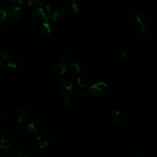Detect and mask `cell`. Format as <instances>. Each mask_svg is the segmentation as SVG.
Returning <instances> with one entry per match:
<instances>
[{
	"label": "cell",
	"mask_w": 157,
	"mask_h": 157,
	"mask_svg": "<svg viewBox=\"0 0 157 157\" xmlns=\"http://www.w3.org/2000/svg\"><path fill=\"white\" fill-rule=\"evenodd\" d=\"M106 91V84L102 82H99L93 84V88L91 91V94L95 97H99L105 94Z\"/></svg>",
	"instance_id": "obj_1"
},
{
	"label": "cell",
	"mask_w": 157,
	"mask_h": 157,
	"mask_svg": "<svg viewBox=\"0 0 157 157\" xmlns=\"http://www.w3.org/2000/svg\"><path fill=\"white\" fill-rule=\"evenodd\" d=\"M111 119L113 122L118 125H124L127 120L125 114L120 109H116L112 112Z\"/></svg>",
	"instance_id": "obj_2"
},
{
	"label": "cell",
	"mask_w": 157,
	"mask_h": 157,
	"mask_svg": "<svg viewBox=\"0 0 157 157\" xmlns=\"http://www.w3.org/2000/svg\"><path fill=\"white\" fill-rule=\"evenodd\" d=\"M31 17L33 20L37 22V23H41V22H44L45 19L46 17L45 13L44 12V10L42 8H39L34 9L31 12Z\"/></svg>",
	"instance_id": "obj_3"
},
{
	"label": "cell",
	"mask_w": 157,
	"mask_h": 157,
	"mask_svg": "<svg viewBox=\"0 0 157 157\" xmlns=\"http://www.w3.org/2000/svg\"><path fill=\"white\" fill-rule=\"evenodd\" d=\"M67 70L66 65L62 62H56L52 65L50 68V71L57 75L62 76L64 74Z\"/></svg>",
	"instance_id": "obj_4"
},
{
	"label": "cell",
	"mask_w": 157,
	"mask_h": 157,
	"mask_svg": "<svg viewBox=\"0 0 157 157\" xmlns=\"http://www.w3.org/2000/svg\"><path fill=\"white\" fill-rule=\"evenodd\" d=\"M61 91L66 95H69L73 92V85L68 81H64L62 84Z\"/></svg>",
	"instance_id": "obj_5"
},
{
	"label": "cell",
	"mask_w": 157,
	"mask_h": 157,
	"mask_svg": "<svg viewBox=\"0 0 157 157\" xmlns=\"http://www.w3.org/2000/svg\"><path fill=\"white\" fill-rule=\"evenodd\" d=\"M134 17L138 23V24L141 27L146 26V24L147 23V17L146 15H145L144 13L142 12H138L135 14Z\"/></svg>",
	"instance_id": "obj_6"
},
{
	"label": "cell",
	"mask_w": 157,
	"mask_h": 157,
	"mask_svg": "<svg viewBox=\"0 0 157 157\" xmlns=\"http://www.w3.org/2000/svg\"><path fill=\"white\" fill-rule=\"evenodd\" d=\"M11 14H12V16L14 19L16 21H20L22 19V12L21 10V8L19 6H14L12 7L11 10Z\"/></svg>",
	"instance_id": "obj_7"
},
{
	"label": "cell",
	"mask_w": 157,
	"mask_h": 157,
	"mask_svg": "<svg viewBox=\"0 0 157 157\" xmlns=\"http://www.w3.org/2000/svg\"><path fill=\"white\" fill-rule=\"evenodd\" d=\"M40 33L43 36H48L51 32V26L48 25V24L43 22L40 27L39 28Z\"/></svg>",
	"instance_id": "obj_8"
},
{
	"label": "cell",
	"mask_w": 157,
	"mask_h": 157,
	"mask_svg": "<svg viewBox=\"0 0 157 157\" xmlns=\"http://www.w3.org/2000/svg\"><path fill=\"white\" fill-rule=\"evenodd\" d=\"M11 14V11L9 9H0V23H3Z\"/></svg>",
	"instance_id": "obj_9"
},
{
	"label": "cell",
	"mask_w": 157,
	"mask_h": 157,
	"mask_svg": "<svg viewBox=\"0 0 157 157\" xmlns=\"http://www.w3.org/2000/svg\"><path fill=\"white\" fill-rule=\"evenodd\" d=\"M82 70V66L79 63H73L69 66V70L71 73L77 74L80 73Z\"/></svg>",
	"instance_id": "obj_10"
},
{
	"label": "cell",
	"mask_w": 157,
	"mask_h": 157,
	"mask_svg": "<svg viewBox=\"0 0 157 157\" xmlns=\"http://www.w3.org/2000/svg\"><path fill=\"white\" fill-rule=\"evenodd\" d=\"M77 82L79 85L83 88H85L88 86L89 81L84 76H79L77 79Z\"/></svg>",
	"instance_id": "obj_11"
},
{
	"label": "cell",
	"mask_w": 157,
	"mask_h": 157,
	"mask_svg": "<svg viewBox=\"0 0 157 157\" xmlns=\"http://www.w3.org/2000/svg\"><path fill=\"white\" fill-rule=\"evenodd\" d=\"M11 146V142L6 137H0V148H9Z\"/></svg>",
	"instance_id": "obj_12"
},
{
	"label": "cell",
	"mask_w": 157,
	"mask_h": 157,
	"mask_svg": "<svg viewBox=\"0 0 157 157\" xmlns=\"http://www.w3.org/2000/svg\"><path fill=\"white\" fill-rule=\"evenodd\" d=\"M28 131L31 134H37L39 133V128L37 125L34 123H31L29 124L27 127Z\"/></svg>",
	"instance_id": "obj_13"
},
{
	"label": "cell",
	"mask_w": 157,
	"mask_h": 157,
	"mask_svg": "<svg viewBox=\"0 0 157 157\" xmlns=\"http://www.w3.org/2000/svg\"><path fill=\"white\" fill-rule=\"evenodd\" d=\"M27 117V113L24 109H20L17 114V122L20 123L23 122Z\"/></svg>",
	"instance_id": "obj_14"
},
{
	"label": "cell",
	"mask_w": 157,
	"mask_h": 157,
	"mask_svg": "<svg viewBox=\"0 0 157 157\" xmlns=\"http://www.w3.org/2000/svg\"><path fill=\"white\" fill-rule=\"evenodd\" d=\"M37 142H38V146L41 149H44L48 145V141L42 138V137L39 136L37 137Z\"/></svg>",
	"instance_id": "obj_15"
},
{
	"label": "cell",
	"mask_w": 157,
	"mask_h": 157,
	"mask_svg": "<svg viewBox=\"0 0 157 157\" xmlns=\"http://www.w3.org/2000/svg\"><path fill=\"white\" fill-rule=\"evenodd\" d=\"M128 57V52L125 50H123L119 52L118 54V56H117V58H118L119 61L122 62V61H123L125 59H127V58Z\"/></svg>",
	"instance_id": "obj_16"
},
{
	"label": "cell",
	"mask_w": 157,
	"mask_h": 157,
	"mask_svg": "<svg viewBox=\"0 0 157 157\" xmlns=\"http://www.w3.org/2000/svg\"><path fill=\"white\" fill-rule=\"evenodd\" d=\"M64 102L66 106L71 107L74 103V99L73 96L71 95H66V96L64 99Z\"/></svg>",
	"instance_id": "obj_17"
},
{
	"label": "cell",
	"mask_w": 157,
	"mask_h": 157,
	"mask_svg": "<svg viewBox=\"0 0 157 157\" xmlns=\"http://www.w3.org/2000/svg\"><path fill=\"white\" fill-rule=\"evenodd\" d=\"M70 9L73 14H77L80 11V8L79 5L76 2H73L72 4L70 6Z\"/></svg>",
	"instance_id": "obj_18"
},
{
	"label": "cell",
	"mask_w": 157,
	"mask_h": 157,
	"mask_svg": "<svg viewBox=\"0 0 157 157\" xmlns=\"http://www.w3.org/2000/svg\"><path fill=\"white\" fill-rule=\"evenodd\" d=\"M57 22V20H55L54 18L50 17V16H46L44 22L47 24H48L50 26H52L53 24H54Z\"/></svg>",
	"instance_id": "obj_19"
},
{
	"label": "cell",
	"mask_w": 157,
	"mask_h": 157,
	"mask_svg": "<svg viewBox=\"0 0 157 157\" xmlns=\"http://www.w3.org/2000/svg\"><path fill=\"white\" fill-rule=\"evenodd\" d=\"M71 59V54L68 52L67 53H65V54L63 55L62 57V62L64 63H66Z\"/></svg>",
	"instance_id": "obj_20"
},
{
	"label": "cell",
	"mask_w": 157,
	"mask_h": 157,
	"mask_svg": "<svg viewBox=\"0 0 157 157\" xmlns=\"http://www.w3.org/2000/svg\"><path fill=\"white\" fill-rule=\"evenodd\" d=\"M18 3L23 6H29L32 5L31 1L30 0H20L18 2Z\"/></svg>",
	"instance_id": "obj_21"
},
{
	"label": "cell",
	"mask_w": 157,
	"mask_h": 157,
	"mask_svg": "<svg viewBox=\"0 0 157 157\" xmlns=\"http://www.w3.org/2000/svg\"><path fill=\"white\" fill-rule=\"evenodd\" d=\"M141 34L143 37H146L148 34V30L146 26L141 27Z\"/></svg>",
	"instance_id": "obj_22"
},
{
	"label": "cell",
	"mask_w": 157,
	"mask_h": 157,
	"mask_svg": "<svg viewBox=\"0 0 157 157\" xmlns=\"http://www.w3.org/2000/svg\"><path fill=\"white\" fill-rule=\"evenodd\" d=\"M7 66L11 69H16L18 67V65L16 62H15L14 61H10L8 63Z\"/></svg>",
	"instance_id": "obj_23"
},
{
	"label": "cell",
	"mask_w": 157,
	"mask_h": 157,
	"mask_svg": "<svg viewBox=\"0 0 157 157\" xmlns=\"http://www.w3.org/2000/svg\"><path fill=\"white\" fill-rule=\"evenodd\" d=\"M8 59V55L6 52H5V51H3V50L0 51V59L6 60Z\"/></svg>",
	"instance_id": "obj_24"
},
{
	"label": "cell",
	"mask_w": 157,
	"mask_h": 157,
	"mask_svg": "<svg viewBox=\"0 0 157 157\" xmlns=\"http://www.w3.org/2000/svg\"><path fill=\"white\" fill-rule=\"evenodd\" d=\"M32 5H37V6H41L43 4V2L41 1V0H37V1H31Z\"/></svg>",
	"instance_id": "obj_25"
},
{
	"label": "cell",
	"mask_w": 157,
	"mask_h": 157,
	"mask_svg": "<svg viewBox=\"0 0 157 157\" xmlns=\"http://www.w3.org/2000/svg\"><path fill=\"white\" fill-rule=\"evenodd\" d=\"M18 157H28L27 155L24 153H20L19 154Z\"/></svg>",
	"instance_id": "obj_26"
},
{
	"label": "cell",
	"mask_w": 157,
	"mask_h": 157,
	"mask_svg": "<svg viewBox=\"0 0 157 157\" xmlns=\"http://www.w3.org/2000/svg\"><path fill=\"white\" fill-rule=\"evenodd\" d=\"M2 66H3L2 62V61H1V60H0V70H1V68H2Z\"/></svg>",
	"instance_id": "obj_27"
},
{
	"label": "cell",
	"mask_w": 157,
	"mask_h": 157,
	"mask_svg": "<svg viewBox=\"0 0 157 157\" xmlns=\"http://www.w3.org/2000/svg\"><path fill=\"white\" fill-rule=\"evenodd\" d=\"M133 157H142V156H134Z\"/></svg>",
	"instance_id": "obj_28"
}]
</instances>
